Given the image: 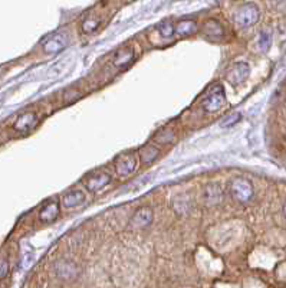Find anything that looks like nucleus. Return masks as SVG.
I'll return each instance as SVG.
<instances>
[{"label": "nucleus", "mask_w": 286, "mask_h": 288, "mask_svg": "<svg viewBox=\"0 0 286 288\" xmlns=\"http://www.w3.org/2000/svg\"><path fill=\"white\" fill-rule=\"evenodd\" d=\"M226 103V95H225V89L220 84H216L211 86L207 92V95L203 98L201 101V107L206 113H217L219 110H222V107Z\"/></svg>", "instance_id": "1"}, {"label": "nucleus", "mask_w": 286, "mask_h": 288, "mask_svg": "<svg viewBox=\"0 0 286 288\" xmlns=\"http://www.w3.org/2000/svg\"><path fill=\"white\" fill-rule=\"evenodd\" d=\"M259 21V9L253 3H246L234 13V22L240 28H250Z\"/></svg>", "instance_id": "2"}, {"label": "nucleus", "mask_w": 286, "mask_h": 288, "mask_svg": "<svg viewBox=\"0 0 286 288\" xmlns=\"http://www.w3.org/2000/svg\"><path fill=\"white\" fill-rule=\"evenodd\" d=\"M231 195L242 203L249 202L253 198V186L249 180L236 177L234 180H231Z\"/></svg>", "instance_id": "3"}, {"label": "nucleus", "mask_w": 286, "mask_h": 288, "mask_svg": "<svg viewBox=\"0 0 286 288\" xmlns=\"http://www.w3.org/2000/svg\"><path fill=\"white\" fill-rule=\"evenodd\" d=\"M54 269H55V274H57L59 278L66 280V281L76 280L79 277V274H81L79 267L75 262L69 261V259H60V261H57V264H55V267H54Z\"/></svg>", "instance_id": "4"}, {"label": "nucleus", "mask_w": 286, "mask_h": 288, "mask_svg": "<svg viewBox=\"0 0 286 288\" xmlns=\"http://www.w3.org/2000/svg\"><path fill=\"white\" fill-rule=\"evenodd\" d=\"M137 169V156L134 153H124L115 162V170L118 176L127 177Z\"/></svg>", "instance_id": "5"}, {"label": "nucleus", "mask_w": 286, "mask_h": 288, "mask_svg": "<svg viewBox=\"0 0 286 288\" xmlns=\"http://www.w3.org/2000/svg\"><path fill=\"white\" fill-rule=\"evenodd\" d=\"M69 45V36L66 32H57L55 35L49 36L43 43V51L46 54H57L63 51Z\"/></svg>", "instance_id": "6"}, {"label": "nucleus", "mask_w": 286, "mask_h": 288, "mask_svg": "<svg viewBox=\"0 0 286 288\" xmlns=\"http://www.w3.org/2000/svg\"><path fill=\"white\" fill-rule=\"evenodd\" d=\"M249 74H250V66H249V63H246V62H236V63L233 65V68L228 72L226 80L229 81L231 85L237 86L248 80Z\"/></svg>", "instance_id": "7"}, {"label": "nucleus", "mask_w": 286, "mask_h": 288, "mask_svg": "<svg viewBox=\"0 0 286 288\" xmlns=\"http://www.w3.org/2000/svg\"><path fill=\"white\" fill-rule=\"evenodd\" d=\"M111 182V176L108 173H95L85 179V187L91 193L101 192Z\"/></svg>", "instance_id": "8"}, {"label": "nucleus", "mask_w": 286, "mask_h": 288, "mask_svg": "<svg viewBox=\"0 0 286 288\" xmlns=\"http://www.w3.org/2000/svg\"><path fill=\"white\" fill-rule=\"evenodd\" d=\"M38 115L35 113H25L20 114L13 123V130L18 133H29L38 125Z\"/></svg>", "instance_id": "9"}, {"label": "nucleus", "mask_w": 286, "mask_h": 288, "mask_svg": "<svg viewBox=\"0 0 286 288\" xmlns=\"http://www.w3.org/2000/svg\"><path fill=\"white\" fill-rule=\"evenodd\" d=\"M151 222H153V210H151L150 207H141V209H138V210L134 213V216H133L130 225H131V228H134V229H144V228H147Z\"/></svg>", "instance_id": "10"}, {"label": "nucleus", "mask_w": 286, "mask_h": 288, "mask_svg": "<svg viewBox=\"0 0 286 288\" xmlns=\"http://www.w3.org/2000/svg\"><path fill=\"white\" fill-rule=\"evenodd\" d=\"M134 59H135L134 49L130 48V46H125V48H121L115 54L113 63H114L115 68H118V69H125V68H128L133 63Z\"/></svg>", "instance_id": "11"}, {"label": "nucleus", "mask_w": 286, "mask_h": 288, "mask_svg": "<svg viewBox=\"0 0 286 288\" xmlns=\"http://www.w3.org/2000/svg\"><path fill=\"white\" fill-rule=\"evenodd\" d=\"M223 187L219 183H210L204 189V201L209 206L219 205L223 201Z\"/></svg>", "instance_id": "12"}, {"label": "nucleus", "mask_w": 286, "mask_h": 288, "mask_svg": "<svg viewBox=\"0 0 286 288\" xmlns=\"http://www.w3.org/2000/svg\"><path fill=\"white\" fill-rule=\"evenodd\" d=\"M59 212H60V207H59V203L57 202H48L39 212V219L40 222L43 224H52L55 222L59 216Z\"/></svg>", "instance_id": "13"}, {"label": "nucleus", "mask_w": 286, "mask_h": 288, "mask_svg": "<svg viewBox=\"0 0 286 288\" xmlns=\"http://www.w3.org/2000/svg\"><path fill=\"white\" fill-rule=\"evenodd\" d=\"M203 33L210 41H220L225 36V29H223V26L217 21L211 19V21L204 22V25H203Z\"/></svg>", "instance_id": "14"}, {"label": "nucleus", "mask_w": 286, "mask_h": 288, "mask_svg": "<svg viewBox=\"0 0 286 288\" xmlns=\"http://www.w3.org/2000/svg\"><path fill=\"white\" fill-rule=\"evenodd\" d=\"M86 196L85 193L82 190H74V192H69L68 195L63 196L62 199V205L66 207V209H72V207H78L81 206L84 202H85Z\"/></svg>", "instance_id": "15"}, {"label": "nucleus", "mask_w": 286, "mask_h": 288, "mask_svg": "<svg viewBox=\"0 0 286 288\" xmlns=\"http://www.w3.org/2000/svg\"><path fill=\"white\" fill-rule=\"evenodd\" d=\"M158 156H160V148H157V147L153 145V144L145 145V147L141 148V151H140V159H141V162L145 163V165L153 163Z\"/></svg>", "instance_id": "16"}, {"label": "nucleus", "mask_w": 286, "mask_h": 288, "mask_svg": "<svg viewBox=\"0 0 286 288\" xmlns=\"http://www.w3.org/2000/svg\"><path fill=\"white\" fill-rule=\"evenodd\" d=\"M197 32V23L194 21H181L175 25V33L180 36L193 35Z\"/></svg>", "instance_id": "17"}, {"label": "nucleus", "mask_w": 286, "mask_h": 288, "mask_svg": "<svg viewBox=\"0 0 286 288\" xmlns=\"http://www.w3.org/2000/svg\"><path fill=\"white\" fill-rule=\"evenodd\" d=\"M101 23H102V19H101L99 16H96V15H89L85 21L82 22V30H84L85 33H94L96 29L101 26Z\"/></svg>", "instance_id": "18"}, {"label": "nucleus", "mask_w": 286, "mask_h": 288, "mask_svg": "<svg viewBox=\"0 0 286 288\" xmlns=\"http://www.w3.org/2000/svg\"><path fill=\"white\" fill-rule=\"evenodd\" d=\"M191 207V203H190V199L187 196H178L175 198L174 201V210L178 213V215H186Z\"/></svg>", "instance_id": "19"}, {"label": "nucleus", "mask_w": 286, "mask_h": 288, "mask_svg": "<svg viewBox=\"0 0 286 288\" xmlns=\"http://www.w3.org/2000/svg\"><path fill=\"white\" fill-rule=\"evenodd\" d=\"M174 139H175V134H174V131L170 130V128H164V130H161V131H160V133H157V134H155V137H154V140L160 144H170L174 142Z\"/></svg>", "instance_id": "20"}, {"label": "nucleus", "mask_w": 286, "mask_h": 288, "mask_svg": "<svg viewBox=\"0 0 286 288\" xmlns=\"http://www.w3.org/2000/svg\"><path fill=\"white\" fill-rule=\"evenodd\" d=\"M158 32H160V35L163 36V38H172V35H175V25L172 23V22H169V21H166V22H161L160 25H158Z\"/></svg>", "instance_id": "21"}, {"label": "nucleus", "mask_w": 286, "mask_h": 288, "mask_svg": "<svg viewBox=\"0 0 286 288\" xmlns=\"http://www.w3.org/2000/svg\"><path fill=\"white\" fill-rule=\"evenodd\" d=\"M258 45L259 49H260L262 52H266V51L270 48V45H272V35H270L269 32H260Z\"/></svg>", "instance_id": "22"}, {"label": "nucleus", "mask_w": 286, "mask_h": 288, "mask_svg": "<svg viewBox=\"0 0 286 288\" xmlns=\"http://www.w3.org/2000/svg\"><path fill=\"white\" fill-rule=\"evenodd\" d=\"M239 120H240V114H237V113H234V114H229L226 118H225V120H222L220 125H222V127H225V128H229V127L236 125V124L239 123Z\"/></svg>", "instance_id": "23"}, {"label": "nucleus", "mask_w": 286, "mask_h": 288, "mask_svg": "<svg viewBox=\"0 0 286 288\" xmlns=\"http://www.w3.org/2000/svg\"><path fill=\"white\" fill-rule=\"evenodd\" d=\"M78 98H81V92H76L75 89H69V91H66L65 95H63V100H65L66 103H74V101H76Z\"/></svg>", "instance_id": "24"}, {"label": "nucleus", "mask_w": 286, "mask_h": 288, "mask_svg": "<svg viewBox=\"0 0 286 288\" xmlns=\"http://www.w3.org/2000/svg\"><path fill=\"white\" fill-rule=\"evenodd\" d=\"M9 275V261L6 258H0V280Z\"/></svg>", "instance_id": "25"}, {"label": "nucleus", "mask_w": 286, "mask_h": 288, "mask_svg": "<svg viewBox=\"0 0 286 288\" xmlns=\"http://www.w3.org/2000/svg\"><path fill=\"white\" fill-rule=\"evenodd\" d=\"M284 215H285V218H286V202H285V205H284Z\"/></svg>", "instance_id": "26"}]
</instances>
